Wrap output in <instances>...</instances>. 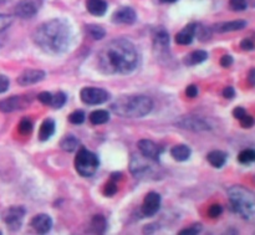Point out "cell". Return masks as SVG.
<instances>
[{
    "mask_svg": "<svg viewBox=\"0 0 255 235\" xmlns=\"http://www.w3.org/2000/svg\"><path fill=\"white\" fill-rule=\"evenodd\" d=\"M25 106H26V101L20 96H12L0 101V111L4 114H10L15 110L22 109Z\"/></svg>",
    "mask_w": 255,
    "mask_h": 235,
    "instance_id": "9a60e30c",
    "label": "cell"
},
{
    "mask_svg": "<svg viewBox=\"0 0 255 235\" xmlns=\"http://www.w3.org/2000/svg\"><path fill=\"white\" fill-rule=\"evenodd\" d=\"M51 99H52V95L47 91H44L41 92V94L37 95V100H39L42 105H49L50 106V104H51Z\"/></svg>",
    "mask_w": 255,
    "mask_h": 235,
    "instance_id": "8d00e7d4",
    "label": "cell"
},
{
    "mask_svg": "<svg viewBox=\"0 0 255 235\" xmlns=\"http://www.w3.org/2000/svg\"><path fill=\"white\" fill-rule=\"evenodd\" d=\"M223 96L229 100L233 99V97L236 96V90H234L233 87H226V89L223 90Z\"/></svg>",
    "mask_w": 255,
    "mask_h": 235,
    "instance_id": "f6af8a7d",
    "label": "cell"
},
{
    "mask_svg": "<svg viewBox=\"0 0 255 235\" xmlns=\"http://www.w3.org/2000/svg\"><path fill=\"white\" fill-rule=\"evenodd\" d=\"M31 228L39 234H46L52 228V219L47 214H37L30 222Z\"/></svg>",
    "mask_w": 255,
    "mask_h": 235,
    "instance_id": "4fadbf2b",
    "label": "cell"
},
{
    "mask_svg": "<svg viewBox=\"0 0 255 235\" xmlns=\"http://www.w3.org/2000/svg\"><path fill=\"white\" fill-rule=\"evenodd\" d=\"M241 47L243 50H246V51H252L254 49V42L252 40L246 39L241 42Z\"/></svg>",
    "mask_w": 255,
    "mask_h": 235,
    "instance_id": "7bdbcfd3",
    "label": "cell"
},
{
    "mask_svg": "<svg viewBox=\"0 0 255 235\" xmlns=\"http://www.w3.org/2000/svg\"><path fill=\"white\" fill-rule=\"evenodd\" d=\"M25 213L26 212L22 207H11L7 211H5L2 219H4V223L7 227V229L11 232L19 231L22 224Z\"/></svg>",
    "mask_w": 255,
    "mask_h": 235,
    "instance_id": "52a82bcc",
    "label": "cell"
},
{
    "mask_svg": "<svg viewBox=\"0 0 255 235\" xmlns=\"http://www.w3.org/2000/svg\"><path fill=\"white\" fill-rule=\"evenodd\" d=\"M183 127L184 128L192 129V131H204V129H208V126H207L206 122L197 118H187Z\"/></svg>",
    "mask_w": 255,
    "mask_h": 235,
    "instance_id": "d4e9b609",
    "label": "cell"
},
{
    "mask_svg": "<svg viewBox=\"0 0 255 235\" xmlns=\"http://www.w3.org/2000/svg\"><path fill=\"white\" fill-rule=\"evenodd\" d=\"M17 129H19L20 134H24V136H26V134L31 133V132H32V122H31V119L22 118L21 121H20Z\"/></svg>",
    "mask_w": 255,
    "mask_h": 235,
    "instance_id": "1f68e13d",
    "label": "cell"
},
{
    "mask_svg": "<svg viewBox=\"0 0 255 235\" xmlns=\"http://www.w3.org/2000/svg\"><path fill=\"white\" fill-rule=\"evenodd\" d=\"M117 191H119V189H117V186H116V182L115 181H110L109 183L106 184V186H105V189H104V194L106 197H112V196H115V194L117 193Z\"/></svg>",
    "mask_w": 255,
    "mask_h": 235,
    "instance_id": "e575fe53",
    "label": "cell"
},
{
    "mask_svg": "<svg viewBox=\"0 0 255 235\" xmlns=\"http://www.w3.org/2000/svg\"><path fill=\"white\" fill-rule=\"evenodd\" d=\"M194 37H198L199 40H208L211 37V31L208 27L203 25L196 24V30H194Z\"/></svg>",
    "mask_w": 255,
    "mask_h": 235,
    "instance_id": "4dcf8cb0",
    "label": "cell"
},
{
    "mask_svg": "<svg viewBox=\"0 0 255 235\" xmlns=\"http://www.w3.org/2000/svg\"><path fill=\"white\" fill-rule=\"evenodd\" d=\"M152 40H153L154 50H157L158 52L168 51L169 35L166 29H163V27H157L152 32Z\"/></svg>",
    "mask_w": 255,
    "mask_h": 235,
    "instance_id": "7c38bea8",
    "label": "cell"
},
{
    "mask_svg": "<svg viewBox=\"0 0 255 235\" xmlns=\"http://www.w3.org/2000/svg\"><path fill=\"white\" fill-rule=\"evenodd\" d=\"M10 86V81L5 75H0V94L6 91Z\"/></svg>",
    "mask_w": 255,
    "mask_h": 235,
    "instance_id": "ab89813d",
    "label": "cell"
},
{
    "mask_svg": "<svg viewBox=\"0 0 255 235\" xmlns=\"http://www.w3.org/2000/svg\"><path fill=\"white\" fill-rule=\"evenodd\" d=\"M12 22V17L6 14H0V46L2 44V35L9 29V26Z\"/></svg>",
    "mask_w": 255,
    "mask_h": 235,
    "instance_id": "83f0119b",
    "label": "cell"
},
{
    "mask_svg": "<svg viewBox=\"0 0 255 235\" xmlns=\"http://www.w3.org/2000/svg\"><path fill=\"white\" fill-rule=\"evenodd\" d=\"M35 44L47 54H61L71 42V29L62 20H50L34 32Z\"/></svg>",
    "mask_w": 255,
    "mask_h": 235,
    "instance_id": "7a4b0ae2",
    "label": "cell"
},
{
    "mask_svg": "<svg viewBox=\"0 0 255 235\" xmlns=\"http://www.w3.org/2000/svg\"><path fill=\"white\" fill-rule=\"evenodd\" d=\"M110 114L105 110H96V111L91 112L90 115V121L94 124H104L109 122Z\"/></svg>",
    "mask_w": 255,
    "mask_h": 235,
    "instance_id": "603a6c76",
    "label": "cell"
},
{
    "mask_svg": "<svg viewBox=\"0 0 255 235\" xmlns=\"http://www.w3.org/2000/svg\"><path fill=\"white\" fill-rule=\"evenodd\" d=\"M136 12L132 7L125 6L121 9L116 10L112 14V21L115 24H133L136 21Z\"/></svg>",
    "mask_w": 255,
    "mask_h": 235,
    "instance_id": "5bb4252c",
    "label": "cell"
},
{
    "mask_svg": "<svg viewBox=\"0 0 255 235\" xmlns=\"http://www.w3.org/2000/svg\"><path fill=\"white\" fill-rule=\"evenodd\" d=\"M55 132V122L54 119L46 118L41 123L39 129V139L40 141H47Z\"/></svg>",
    "mask_w": 255,
    "mask_h": 235,
    "instance_id": "d6986e66",
    "label": "cell"
},
{
    "mask_svg": "<svg viewBox=\"0 0 255 235\" xmlns=\"http://www.w3.org/2000/svg\"><path fill=\"white\" fill-rule=\"evenodd\" d=\"M79 146V139L74 136H66L60 142V147L66 152H75Z\"/></svg>",
    "mask_w": 255,
    "mask_h": 235,
    "instance_id": "cb8c5ba5",
    "label": "cell"
},
{
    "mask_svg": "<svg viewBox=\"0 0 255 235\" xmlns=\"http://www.w3.org/2000/svg\"><path fill=\"white\" fill-rule=\"evenodd\" d=\"M137 51L132 42L125 39L112 40L100 51L97 62L105 74H129L137 67Z\"/></svg>",
    "mask_w": 255,
    "mask_h": 235,
    "instance_id": "6da1fadb",
    "label": "cell"
},
{
    "mask_svg": "<svg viewBox=\"0 0 255 235\" xmlns=\"http://www.w3.org/2000/svg\"><path fill=\"white\" fill-rule=\"evenodd\" d=\"M161 2H166V4H172V2L177 1V0H159Z\"/></svg>",
    "mask_w": 255,
    "mask_h": 235,
    "instance_id": "7dc6e473",
    "label": "cell"
},
{
    "mask_svg": "<svg viewBox=\"0 0 255 235\" xmlns=\"http://www.w3.org/2000/svg\"><path fill=\"white\" fill-rule=\"evenodd\" d=\"M233 62H234V60H233V57L231 56V55L226 54V55H223V56L221 57V65L223 67L232 66V64H233Z\"/></svg>",
    "mask_w": 255,
    "mask_h": 235,
    "instance_id": "60d3db41",
    "label": "cell"
},
{
    "mask_svg": "<svg viewBox=\"0 0 255 235\" xmlns=\"http://www.w3.org/2000/svg\"><path fill=\"white\" fill-rule=\"evenodd\" d=\"M99 158L94 152L86 148H80L75 157V169L82 177H91L99 168Z\"/></svg>",
    "mask_w": 255,
    "mask_h": 235,
    "instance_id": "5b68a950",
    "label": "cell"
},
{
    "mask_svg": "<svg viewBox=\"0 0 255 235\" xmlns=\"http://www.w3.org/2000/svg\"><path fill=\"white\" fill-rule=\"evenodd\" d=\"M229 6L234 11H243L248 6V0H229Z\"/></svg>",
    "mask_w": 255,
    "mask_h": 235,
    "instance_id": "836d02e7",
    "label": "cell"
},
{
    "mask_svg": "<svg viewBox=\"0 0 255 235\" xmlns=\"http://www.w3.org/2000/svg\"><path fill=\"white\" fill-rule=\"evenodd\" d=\"M66 100H67V97H66V95H65V92L59 91V92H56L55 95H52L51 104H50V106L54 107V109H61V107L66 104Z\"/></svg>",
    "mask_w": 255,
    "mask_h": 235,
    "instance_id": "f1b7e54d",
    "label": "cell"
},
{
    "mask_svg": "<svg viewBox=\"0 0 255 235\" xmlns=\"http://www.w3.org/2000/svg\"><path fill=\"white\" fill-rule=\"evenodd\" d=\"M208 59V54L204 50H196V51H192L188 56L184 59V64L189 65V66H193V65H199L203 61Z\"/></svg>",
    "mask_w": 255,
    "mask_h": 235,
    "instance_id": "44dd1931",
    "label": "cell"
},
{
    "mask_svg": "<svg viewBox=\"0 0 255 235\" xmlns=\"http://www.w3.org/2000/svg\"><path fill=\"white\" fill-rule=\"evenodd\" d=\"M86 31L94 40H101L102 37L106 35L105 29H102V27L99 26V25H87Z\"/></svg>",
    "mask_w": 255,
    "mask_h": 235,
    "instance_id": "4316f807",
    "label": "cell"
},
{
    "mask_svg": "<svg viewBox=\"0 0 255 235\" xmlns=\"http://www.w3.org/2000/svg\"><path fill=\"white\" fill-rule=\"evenodd\" d=\"M201 231V227L199 226H192L191 228L183 229V231L179 232V235H196Z\"/></svg>",
    "mask_w": 255,
    "mask_h": 235,
    "instance_id": "f35d334b",
    "label": "cell"
},
{
    "mask_svg": "<svg viewBox=\"0 0 255 235\" xmlns=\"http://www.w3.org/2000/svg\"><path fill=\"white\" fill-rule=\"evenodd\" d=\"M171 154L176 161L183 162L187 161L191 156V148L186 144H177L171 149Z\"/></svg>",
    "mask_w": 255,
    "mask_h": 235,
    "instance_id": "ffe728a7",
    "label": "cell"
},
{
    "mask_svg": "<svg viewBox=\"0 0 255 235\" xmlns=\"http://www.w3.org/2000/svg\"><path fill=\"white\" fill-rule=\"evenodd\" d=\"M246 115H247V110H244L243 107H237V109L233 110V116L236 117V118L241 119L243 118Z\"/></svg>",
    "mask_w": 255,
    "mask_h": 235,
    "instance_id": "ee69618b",
    "label": "cell"
},
{
    "mask_svg": "<svg viewBox=\"0 0 255 235\" xmlns=\"http://www.w3.org/2000/svg\"><path fill=\"white\" fill-rule=\"evenodd\" d=\"M153 102L149 97L143 95L121 96L111 105V110L116 115L127 118H138L151 112Z\"/></svg>",
    "mask_w": 255,
    "mask_h": 235,
    "instance_id": "3957f363",
    "label": "cell"
},
{
    "mask_svg": "<svg viewBox=\"0 0 255 235\" xmlns=\"http://www.w3.org/2000/svg\"><path fill=\"white\" fill-rule=\"evenodd\" d=\"M40 7V2L37 0H20L15 6V14L22 19H29L34 16Z\"/></svg>",
    "mask_w": 255,
    "mask_h": 235,
    "instance_id": "30bf717a",
    "label": "cell"
},
{
    "mask_svg": "<svg viewBox=\"0 0 255 235\" xmlns=\"http://www.w3.org/2000/svg\"><path fill=\"white\" fill-rule=\"evenodd\" d=\"M194 30H196V22H191L184 29H182L176 35V42L178 45H189L194 39Z\"/></svg>",
    "mask_w": 255,
    "mask_h": 235,
    "instance_id": "2e32d148",
    "label": "cell"
},
{
    "mask_svg": "<svg viewBox=\"0 0 255 235\" xmlns=\"http://www.w3.org/2000/svg\"><path fill=\"white\" fill-rule=\"evenodd\" d=\"M229 201L233 211L243 219L253 222L255 218V197L253 192L241 186H234L229 189Z\"/></svg>",
    "mask_w": 255,
    "mask_h": 235,
    "instance_id": "277c9868",
    "label": "cell"
},
{
    "mask_svg": "<svg viewBox=\"0 0 255 235\" xmlns=\"http://www.w3.org/2000/svg\"><path fill=\"white\" fill-rule=\"evenodd\" d=\"M80 99L86 105H101L109 101L110 94L99 87H85L80 92Z\"/></svg>",
    "mask_w": 255,
    "mask_h": 235,
    "instance_id": "8992f818",
    "label": "cell"
},
{
    "mask_svg": "<svg viewBox=\"0 0 255 235\" xmlns=\"http://www.w3.org/2000/svg\"><path fill=\"white\" fill-rule=\"evenodd\" d=\"M139 152H141L142 156L144 158L152 159L154 162H159V156L162 153L161 147L157 143H154L153 141H149V139H141L137 144Z\"/></svg>",
    "mask_w": 255,
    "mask_h": 235,
    "instance_id": "9c48e42d",
    "label": "cell"
},
{
    "mask_svg": "<svg viewBox=\"0 0 255 235\" xmlns=\"http://www.w3.org/2000/svg\"><path fill=\"white\" fill-rule=\"evenodd\" d=\"M91 228L94 231V233L104 234L106 232V219L102 216L94 217L91 222Z\"/></svg>",
    "mask_w": 255,
    "mask_h": 235,
    "instance_id": "484cf974",
    "label": "cell"
},
{
    "mask_svg": "<svg viewBox=\"0 0 255 235\" xmlns=\"http://www.w3.org/2000/svg\"><path fill=\"white\" fill-rule=\"evenodd\" d=\"M247 26L246 20H233V21H227L217 24L214 26V30L217 32H229V31H236V30H242Z\"/></svg>",
    "mask_w": 255,
    "mask_h": 235,
    "instance_id": "e0dca14e",
    "label": "cell"
},
{
    "mask_svg": "<svg viewBox=\"0 0 255 235\" xmlns=\"http://www.w3.org/2000/svg\"><path fill=\"white\" fill-rule=\"evenodd\" d=\"M249 82H251L252 86H254L255 84V70L253 69L251 71V74H249Z\"/></svg>",
    "mask_w": 255,
    "mask_h": 235,
    "instance_id": "bcb514c9",
    "label": "cell"
},
{
    "mask_svg": "<svg viewBox=\"0 0 255 235\" xmlns=\"http://www.w3.org/2000/svg\"><path fill=\"white\" fill-rule=\"evenodd\" d=\"M85 112L82 110H77V111H74L69 116V121L71 122L72 124H81L84 123L85 121Z\"/></svg>",
    "mask_w": 255,
    "mask_h": 235,
    "instance_id": "d6a6232c",
    "label": "cell"
},
{
    "mask_svg": "<svg viewBox=\"0 0 255 235\" xmlns=\"http://www.w3.org/2000/svg\"><path fill=\"white\" fill-rule=\"evenodd\" d=\"M186 95L188 97H191V99L197 97L198 96V87H197L196 85H189L186 90Z\"/></svg>",
    "mask_w": 255,
    "mask_h": 235,
    "instance_id": "b9f144b4",
    "label": "cell"
},
{
    "mask_svg": "<svg viewBox=\"0 0 255 235\" xmlns=\"http://www.w3.org/2000/svg\"><path fill=\"white\" fill-rule=\"evenodd\" d=\"M222 212H223V208H222L219 204H213V206H211V208L208 209V216L211 217V218H218L222 214Z\"/></svg>",
    "mask_w": 255,
    "mask_h": 235,
    "instance_id": "d590c367",
    "label": "cell"
},
{
    "mask_svg": "<svg viewBox=\"0 0 255 235\" xmlns=\"http://www.w3.org/2000/svg\"><path fill=\"white\" fill-rule=\"evenodd\" d=\"M207 159L211 166L216 167V168H222L227 162V154L223 151H212L207 156Z\"/></svg>",
    "mask_w": 255,
    "mask_h": 235,
    "instance_id": "7402d4cb",
    "label": "cell"
},
{
    "mask_svg": "<svg viewBox=\"0 0 255 235\" xmlns=\"http://www.w3.org/2000/svg\"><path fill=\"white\" fill-rule=\"evenodd\" d=\"M45 76H46V74L42 70H25L17 77V84L20 86H30V85H34L42 81L45 79Z\"/></svg>",
    "mask_w": 255,
    "mask_h": 235,
    "instance_id": "8fae6325",
    "label": "cell"
},
{
    "mask_svg": "<svg viewBox=\"0 0 255 235\" xmlns=\"http://www.w3.org/2000/svg\"><path fill=\"white\" fill-rule=\"evenodd\" d=\"M239 121H241V126L243 127V128H251L254 124V118L252 116H249L248 114H247L243 118L239 119Z\"/></svg>",
    "mask_w": 255,
    "mask_h": 235,
    "instance_id": "74e56055",
    "label": "cell"
},
{
    "mask_svg": "<svg viewBox=\"0 0 255 235\" xmlns=\"http://www.w3.org/2000/svg\"><path fill=\"white\" fill-rule=\"evenodd\" d=\"M238 161L242 164H251L255 161V152L253 149H244L239 153Z\"/></svg>",
    "mask_w": 255,
    "mask_h": 235,
    "instance_id": "f546056e",
    "label": "cell"
},
{
    "mask_svg": "<svg viewBox=\"0 0 255 235\" xmlns=\"http://www.w3.org/2000/svg\"><path fill=\"white\" fill-rule=\"evenodd\" d=\"M86 7L90 14L102 16L107 10V2L105 0H86Z\"/></svg>",
    "mask_w": 255,
    "mask_h": 235,
    "instance_id": "ac0fdd59",
    "label": "cell"
},
{
    "mask_svg": "<svg viewBox=\"0 0 255 235\" xmlns=\"http://www.w3.org/2000/svg\"><path fill=\"white\" fill-rule=\"evenodd\" d=\"M161 208V196L156 192H149L144 197L143 204H142V213L144 217H153L156 216L157 212Z\"/></svg>",
    "mask_w": 255,
    "mask_h": 235,
    "instance_id": "ba28073f",
    "label": "cell"
}]
</instances>
